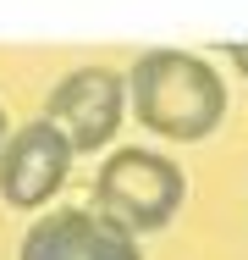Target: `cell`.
Listing matches in <instances>:
<instances>
[{
    "label": "cell",
    "mask_w": 248,
    "mask_h": 260,
    "mask_svg": "<svg viewBox=\"0 0 248 260\" xmlns=\"http://www.w3.org/2000/svg\"><path fill=\"white\" fill-rule=\"evenodd\" d=\"M133 116L160 139H210L226 116V83L221 72L193 50H144L127 72Z\"/></svg>",
    "instance_id": "1"
},
{
    "label": "cell",
    "mask_w": 248,
    "mask_h": 260,
    "mask_svg": "<svg viewBox=\"0 0 248 260\" xmlns=\"http://www.w3.org/2000/svg\"><path fill=\"white\" fill-rule=\"evenodd\" d=\"M182 194H188L182 166L160 150H144V144L116 150L94 177V210L121 221L127 233H160L182 210Z\"/></svg>",
    "instance_id": "2"
},
{
    "label": "cell",
    "mask_w": 248,
    "mask_h": 260,
    "mask_svg": "<svg viewBox=\"0 0 248 260\" xmlns=\"http://www.w3.org/2000/svg\"><path fill=\"white\" fill-rule=\"evenodd\" d=\"M72 139L39 116V122H22L17 133H6L0 144V200L17 210H39L61 194L66 172H72Z\"/></svg>",
    "instance_id": "3"
},
{
    "label": "cell",
    "mask_w": 248,
    "mask_h": 260,
    "mask_svg": "<svg viewBox=\"0 0 248 260\" xmlns=\"http://www.w3.org/2000/svg\"><path fill=\"white\" fill-rule=\"evenodd\" d=\"M127 111V78H116L110 67H77L50 89L45 116L72 139V150H105L110 133L121 127Z\"/></svg>",
    "instance_id": "4"
},
{
    "label": "cell",
    "mask_w": 248,
    "mask_h": 260,
    "mask_svg": "<svg viewBox=\"0 0 248 260\" xmlns=\"http://www.w3.org/2000/svg\"><path fill=\"white\" fill-rule=\"evenodd\" d=\"M17 260H144V249L105 210H50L22 233Z\"/></svg>",
    "instance_id": "5"
},
{
    "label": "cell",
    "mask_w": 248,
    "mask_h": 260,
    "mask_svg": "<svg viewBox=\"0 0 248 260\" xmlns=\"http://www.w3.org/2000/svg\"><path fill=\"white\" fill-rule=\"evenodd\" d=\"M226 61H232V67L248 78V39H232V45H226Z\"/></svg>",
    "instance_id": "6"
},
{
    "label": "cell",
    "mask_w": 248,
    "mask_h": 260,
    "mask_svg": "<svg viewBox=\"0 0 248 260\" xmlns=\"http://www.w3.org/2000/svg\"><path fill=\"white\" fill-rule=\"evenodd\" d=\"M6 133H11V127H6V111H0V144H6Z\"/></svg>",
    "instance_id": "7"
}]
</instances>
